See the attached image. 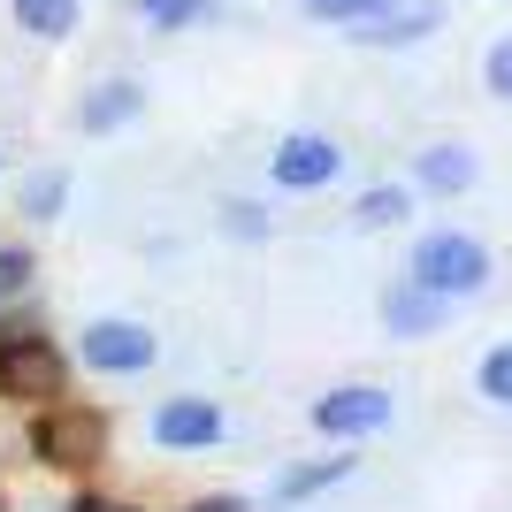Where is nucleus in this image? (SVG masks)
I'll list each match as a JSON object with an SVG mask.
<instances>
[{"instance_id": "1", "label": "nucleus", "mask_w": 512, "mask_h": 512, "mask_svg": "<svg viewBox=\"0 0 512 512\" xmlns=\"http://www.w3.org/2000/svg\"><path fill=\"white\" fill-rule=\"evenodd\" d=\"M69 390V360L31 329V321H0V406H54Z\"/></svg>"}, {"instance_id": "2", "label": "nucleus", "mask_w": 512, "mask_h": 512, "mask_svg": "<svg viewBox=\"0 0 512 512\" xmlns=\"http://www.w3.org/2000/svg\"><path fill=\"white\" fill-rule=\"evenodd\" d=\"M107 436H115V421H107L100 406H69V398H54V406H39V421H31V459L54 474H85L107 459Z\"/></svg>"}, {"instance_id": "3", "label": "nucleus", "mask_w": 512, "mask_h": 512, "mask_svg": "<svg viewBox=\"0 0 512 512\" xmlns=\"http://www.w3.org/2000/svg\"><path fill=\"white\" fill-rule=\"evenodd\" d=\"M406 276L428 283V291H444V299L459 306V299H474V291H490L497 268H490V245H482V237H467V230H428V237H413Z\"/></svg>"}, {"instance_id": "4", "label": "nucleus", "mask_w": 512, "mask_h": 512, "mask_svg": "<svg viewBox=\"0 0 512 512\" xmlns=\"http://www.w3.org/2000/svg\"><path fill=\"white\" fill-rule=\"evenodd\" d=\"M390 413H398V398H390L383 383H337V390L314 398V428L329 444H367V436H383Z\"/></svg>"}, {"instance_id": "5", "label": "nucleus", "mask_w": 512, "mask_h": 512, "mask_svg": "<svg viewBox=\"0 0 512 512\" xmlns=\"http://www.w3.org/2000/svg\"><path fill=\"white\" fill-rule=\"evenodd\" d=\"M77 352H85L92 375H146V367L161 360V337H153L146 321H130V314H100V321H85Z\"/></svg>"}, {"instance_id": "6", "label": "nucleus", "mask_w": 512, "mask_h": 512, "mask_svg": "<svg viewBox=\"0 0 512 512\" xmlns=\"http://www.w3.org/2000/svg\"><path fill=\"white\" fill-rule=\"evenodd\" d=\"M268 176H276V192H321V184L344 176V146L321 138V130H291V138L268 153Z\"/></svg>"}, {"instance_id": "7", "label": "nucleus", "mask_w": 512, "mask_h": 512, "mask_svg": "<svg viewBox=\"0 0 512 512\" xmlns=\"http://www.w3.org/2000/svg\"><path fill=\"white\" fill-rule=\"evenodd\" d=\"M153 444L161 451H214L222 444V406H214V398H161Z\"/></svg>"}, {"instance_id": "8", "label": "nucleus", "mask_w": 512, "mask_h": 512, "mask_svg": "<svg viewBox=\"0 0 512 512\" xmlns=\"http://www.w3.org/2000/svg\"><path fill=\"white\" fill-rule=\"evenodd\" d=\"M444 321H451V299H444V291H428V283H390V291H383V329H390V337H436V329H444Z\"/></svg>"}, {"instance_id": "9", "label": "nucleus", "mask_w": 512, "mask_h": 512, "mask_svg": "<svg viewBox=\"0 0 512 512\" xmlns=\"http://www.w3.org/2000/svg\"><path fill=\"white\" fill-rule=\"evenodd\" d=\"M146 115V85H130V77H107V85H92L85 100H77V130L85 138H115V130H130Z\"/></svg>"}, {"instance_id": "10", "label": "nucleus", "mask_w": 512, "mask_h": 512, "mask_svg": "<svg viewBox=\"0 0 512 512\" xmlns=\"http://www.w3.org/2000/svg\"><path fill=\"white\" fill-rule=\"evenodd\" d=\"M474 176H482V161H474L467 146H421L413 153V192H428V199H459V192H474Z\"/></svg>"}, {"instance_id": "11", "label": "nucleus", "mask_w": 512, "mask_h": 512, "mask_svg": "<svg viewBox=\"0 0 512 512\" xmlns=\"http://www.w3.org/2000/svg\"><path fill=\"white\" fill-rule=\"evenodd\" d=\"M444 23V8L436 0H398L390 16H375V23H352L344 39H360V46H413V39H428Z\"/></svg>"}, {"instance_id": "12", "label": "nucleus", "mask_w": 512, "mask_h": 512, "mask_svg": "<svg viewBox=\"0 0 512 512\" xmlns=\"http://www.w3.org/2000/svg\"><path fill=\"white\" fill-rule=\"evenodd\" d=\"M352 467H360V459H352V444H344L337 459H306V467H291V474L276 482V497H283V505H306V497L337 490V482H352Z\"/></svg>"}, {"instance_id": "13", "label": "nucleus", "mask_w": 512, "mask_h": 512, "mask_svg": "<svg viewBox=\"0 0 512 512\" xmlns=\"http://www.w3.org/2000/svg\"><path fill=\"white\" fill-rule=\"evenodd\" d=\"M8 16H16V31H31V39H69V31L85 23V0H8Z\"/></svg>"}, {"instance_id": "14", "label": "nucleus", "mask_w": 512, "mask_h": 512, "mask_svg": "<svg viewBox=\"0 0 512 512\" xmlns=\"http://www.w3.org/2000/svg\"><path fill=\"white\" fill-rule=\"evenodd\" d=\"M16 207L31 214V222H62V207H69V169H31V176H23V192H16Z\"/></svg>"}, {"instance_id": "15", "label": "nucleus", "mask_w": 512, "mask_h": 512, "mask_svg": "<svg viewBox=\"0 0 512 512\" xmlns=\"http://www.w3.org/2000/svg\"><path fill=\"white\" fill-rule=\"evenodd\" d=\"M406 214H413V192H406V184H375V192L352 199V222H360V230H398Z\"/></svg>"}, {"instance_id": "16", "label": "nucleus", "mask_w": 512, "mask_h": 512, "mask_svg": "<svg viewBox=\"0 0 512 512\" xmlns=\"http://www.w3.org/2000/svg\"><path fill=\"white\" fill-rule=\"evenodd\" d=\"M146 31H192V23L214 16V0H130Z\"/></svg>"}, {"instance_id": "17", "label": "nucleus", "mask_w": 512, "mask_h": 512, "mask_svg": "<svg viewBox=\"0 0 512 512\" xmlns=\"http://www.w3.org/2000/svg\"><path fill=\"white\" fill-rule=\"evenodd\" d=\"M474 390H482L490 406L512 413V344H490V352H482V367H474Z\"/></svg>"}, {"instance_id": "18", "label": "nucleus", "mask_w": 512, "mask_h": 512, "mask_svg": "<svg viewBox=\"0 0 512 512\" xmlns=\"http://www.w3.org/2000/svg\"><path fill=\"white\" fill-rule=\"evenodd\" d=\"M31 283H39V260L23 253V245H0V306H23Z\"/></svg>"}, {"instance_id": "19", "label": "nucleus", "mask_w": 512, "mask_h": 512, "mask_svg": "<svg viewBox=\"0 0 512 512\" xmlns=\"http://www.w3.org/2000/svg\"><path fill=\"white\" fill-rule=\"evenodd\" d=\"M390 8H398V0H306V16H314V23H344V31L390 16Z\"/></svg>"}, {"instance_id": "20", "label": "nucleus", "mask_w": 512, "mask_h": 512, "mask_svg": "<svg viewBox=\"0 0 512 512\" xmlns=\"http://www.w3.org/2000/svg\"><path fill=\"white\" fill-rule=\"evenodd\" d=\"M222 230H230L237 245H260V237H268V207H260V199H222Z\"/></svg>"}, {"instance_id": "21", "label": "nucleus", "mask_w": 512, "mask_h": 512, "mask_svg": "<svg viewBox=\"0 0 512 512\" xmlns=\"http://www.w3.org/2000/svg\"><path fill=\"white\" fill-rule=\"evenodd\" d=\"M482 85H490V100H512V31L482 54Z\"/></svg>"}, {"instance_id": "22", "label": "nucleus", "mask_w": 512, "mask_h": 512, "mask_svg": "<svg viewBox=\"0 0 512 512\" xmlns=\"http://www.w3.org/2000/svg\"><path fill=\"white\" fill-rule=\"evenodd\" d=\"M69 512H138V505H123V497H100V490H85Z\"/></svg>"}, {"instance_id": "23", "label": "nucleus", "mask_w": 512, "mask_h": 512, "mask_svg": "<svg viewBox=\"0 0 512 512\" xmlns=\"http://www.w3.org/2000/svg\"><path fill=\"white\" fill-rule=\"evenodd\" d=\"M184 512H253L245 497H199V505H184Z\"/></svg>"}, {"instance_id": "24", "label": "nucleus", "mask_w": 512, "mask_h": 512, "mask_svg": "<svg viewBox=\"0 0 512 512\" xmlns=\"http://www.w3.org/2000/svg\"><path fill=\"white\" fill-rule=\"evenodd\" d=\"M0 512H8V505H0Z\"/></svg>"}]
</instances>
